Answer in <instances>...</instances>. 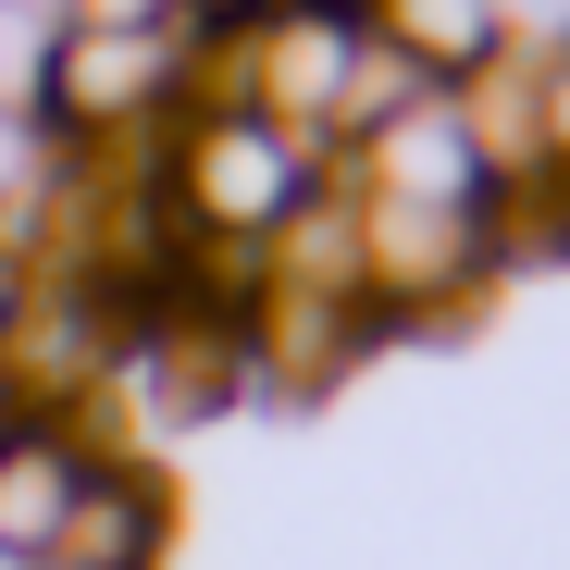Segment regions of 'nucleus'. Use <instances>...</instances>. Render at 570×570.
I'll return each mask as SVG.
<instances>
[{"instance_id": "20e7f679", "label": "nucleus", "mask_w": 570, "mask_h": 570, "mask_svg": "<svg viewBox=\"0 0 570 570\" xmlns=\"http://www.w3.org/2000/svg\"><path fill=\"white\" fill-rule=\"evenodd\" d=\"M161 546H174V484H161V459H149L137 434H100V446H87V497H75L62 558H87V570H161Z\"/></svg>"}, {"instance_id": "1a4fd4ad", "label": "nucleus", "mask_w": 570, "mask_h": 570, "mask_svg": "<svg viewBox=\"0 0 570 570\" xmlns=\"http://www.w3.org/2000/svg\"><path fill=\"white\" fill-rule=\"evenodd\" d=\"M13 311H26V261L0 248V335H13Z\"/></svg>"}, {"instance_id": "7ed1b4c3", "label": "nucleus", "mask_w": 570, "mask_h": 570, "mask_svg": "<svg viewBox=\"0 0 570 570\" xmlns=\"http://www.w3.org/2000/svg\"><path fill=\"white\" fill-rule=\"evenodd\" d=\"M87 422H50V410H13L0 422V570H38L62 558L75 533V497H87Z\"/></svg>"}, {"instance_id": "39448f33", "label": "nucleus", "mask_w": 570, "mask_h": 570, "mask_svg": "<svg viewBox=\"0 0 570 570\" xmlns=\"http://www.w3.org/2000/svg\"><path fill=\"white\" fill-rule=\"evenodd\" d=\"M372 38L422 87H497L521 62V0H372Z\"/></svg>"}, {"instance_id": "f257e3e1", "label": "nucleus", "mask_w": 570, "mask_h": 570, "mask_svg": "<svg viewBox=\"0 0 570 570\" xmlns=\"http://www.w3.org/2000/svg\"><path fill=\"white\" fill-rule=\"evenodd\" d=\"M323 186H335V149L298 137V125H273V112H248V100H224V87H199V100L174 112V137H161L174 224L199 248H224V261H273L285 224H298Z\"/></svg>"}, {"instance_id": "f03ea898", "label": "nucleus", "mask_w": 570, "mask_h": 570, "mask_svg": "<svg viewBox=\"0 0 570 570\" xmlns=\"http://www.w3.org/2000/svg\"><path fill=\"white\" fill-rule=\"evenodd\" d=\"M335 174H347V199L471 212V224H484V199H497V137H484V112H471V87H410L385 125H360V137L335 149Z\"/></svg>"}, {"instance_id": "423d86ee", "label": "nucleus", "mask_w": 570, "mask_h": 570, "mask_svg": "<svg viewBox=\"0 0 570 570\" xmlns=\"http://www.w3.org/2000/svg\"><path fill=\"white\" fill-rule=\"evenodd\" d=\"M50 38H62V13H50V0H0V112H13V125H38Z\"/></svg>"}, {"instance_id": "9d476101", "label": "nucleus", "mask_w": 570, "mask_h": 570, "mask_svg": "<svg viewBox=\"0 0 570 570\" xmlns=\"http://www.w3.org/2000/svg\"><path fill=\"white\" fill-rule=\"evenodd\" d=\"M0 422H13V372H0Z\"/></svg>"}, {"instance_id": "9b49d317", "label": "nucleus", "mask_w": 570, "mask_h": 570, "mask_svg": "<svg viewBox=\"0 0 570 570\" xmlns=\"http://www.w3.org/2000/svg\"><path fill=\"white\" fill-rule=\"evenodd\" d=\"M38 570H87V558H38Z\"/></svg>"}, {"instance_id": "0eeeda50", "label": "nucleus", "mask_w": 570, "mask_h": 570, "mask_svg": "<svg viewBox=\"0 0 570 570\" xmlns=\"http://www.w3.org/2000/svg\"><path fill=\"white\" fill-rule=\"evenodd\" d=\"M261 13H273V0H174V26L199 38V50H236V38H248Z\"/></svg>"}, {"instance_id": "6e6552de", "label": "nucleus", "mask_w": 570, "mask_h": 570, "mask_svg": "<svg viewBox=\"0 0 570 570\" xmlns=\"http://www.w3.org/2000/svg\"><path fill=\"white\" fill-rule=\"evenodd\" d=\"M62 26H112V38H149V26H174V0H50Z\"/></svg>"}]
</instances>
